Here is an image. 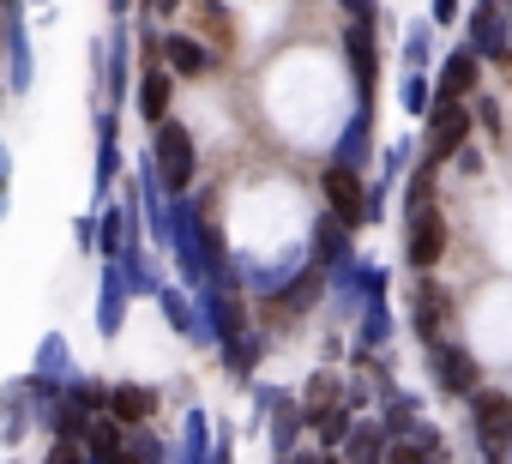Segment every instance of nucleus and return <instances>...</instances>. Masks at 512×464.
Here are the masks:
<instances>
[{
  "mask_svg": "<svg viewBox=\"0 0 512 464\" xmlns=\"http://www.w3.org/2000/svg\"><path fill=\"white\" fill-rule=\"evenodd\" d=\"M326 199H332V211H338L344 223H362V217H368V205H362V181H356L344 163L326 169Z\"/></svg>",
  "mask_w": 512,
  "mask_h": 464,
  "instance_id": "obj_5",
  "label": "nucleus"
},
{
  "mask_svg": "<svg viewBox=\"0 0 512 464\" xmlns=\"http://www.w3.org/2000/svg\"><path fill=\"white\" fill-rule=\"evenodd\" d=\"M91 446H97V452H121V422H97Z\"/></svg>",
  "mask_w": 512,
  "mask_h": 464,
  "instance_id": "obj_16",
  "label": "nucleus"
},
{
  "mask_svg": "<svg viewBox=\"0 0 512 464\" xmlns=\"http://www.w3.org/2000/svg\"><path fill=\"white\" fill-rule=\"evenodd\" d=\"M476 91V61L470 55H452L446 73H440V103H464Z\"/></svg>",
  "mask_w": 512,
  "mask_h": 464,
  "instance_id": "obj_8",
  "label": "nucleus"
},
{
  "mask_svg": "<svg viewBox=\"0 0 512 464\" xmlns=\"http://www.w3.org/2000/svg\"><path fill=\"white\" fill-rule=\"evenodd\" d=\"M440 320H446V296H434V284H422V290H416V326L434 338V332H440Z\"/></svg>",
  "mask_w": 512,
  "mask_h": 464,
  "instance_id": "obj_12",
  "label": "nucleus"
},
{
  "mask_svg": "<svg viewBox=\"0 0 512 464\" xmlns=\"http://www.w3.org/2000/svg\"><path fill=\"white\" fill-rule=\"evenodd\" d=\"M109 410H115L121 428H127V422H145V416L157 410V392H145V386H121V392L109 398Z\"/></svg>",
  "mask_w": 512,
  "mask_h": 464,
  "instance_id": "obj_11",
  "label": "nucleus"
},
{
  "mask_svg": "<svg viewBox=\"0 0 512 464\" xmlns=\"http://www.w3.org/2000/svg\"><path fill=\"white\" fill-rule=\"evenodd\" d=\"M145 7H157V0H145Z\"/></svg>",
  "mask_w": 512,
  "mask_h": 464,
  "instance_id": "obj_26",
  "label": "nucleus"
},
{
  "mask_svg": "<svg viewBox=\"0 0 512 464\" xmlns=\"http://www.w3.org/2000/svg\"><path fill=\"white\" fill-rule=\"evenodd\" d=\"M452 13H458V0H434V19H440V25H446Z\"/></svg>",
  "mask_w": 512,
  "mask_h": 464,
  "instance_id": "obj_22",
  "label": "nucleus"
},
{
  "mask_svg": "<svg viewBox=\"0 0 512 464\" xmlns=\"http://www.w3.org/2000/svg\"><path fill=\"white\" fill-rule=\"evenodd\" d=\"M199 25H205V37H211L217 49H229V43H235V31H229V13L217 7V0H199Z\"/></svg>",
  "mask_w": 512,
  "mask_h": 464,
  "instance_id": "obj_13",
  "label": "nucleus"
},
{
  "mask_svg": "<svg viewBox=\"0 0 512 464\" xmlns=\"http://www.w3.org/2000/svg\"><path fill=\"white\" fill-rule=\"evenodd\" d=\"M308 398H314V410H320V404H332V398H338V386H332V374H320V380H314V392H308Z\"/></svg>",
  "mask_w": 512,
  "mask_h": 464,
  "instance_id": "obj_18",
  "label": "nucleus"
},
{
  "mask_svg": "<svg viewBox=\"0 0 512 464\" xmlns=\"http://www.w3.org/2000/svg\"><path fill=\"white\" fill-rule=\"evenodd\" d=\"M410 266L416 272H434L440 266V254H446V217L434 211V205H422V211H410Z\"/></svg>",
  "mask_w": 512,
  "mask_h": 464,
  "instance_id": "obj_1",
  "label": "nucleus"
},
{
  "mask_svg": "<svg viewBox=\"0 0 512 464\" xmlns=\"http://www.w3.org/2000/svg\"><path fill=\"white\" fill-rule=\"evenodd\" d=\"M464 133H470L464 103H440V109H434V121H428V157H452V151L464 145Z\"/></svg>",
  "mask_w": 512,
  "mask_h": 464,
  "instance_id": "obj_3",
  "label": "nucleus"
},
{
  "mask_svg": "<svg viewBox=\"0 0 512 464\" xmlns=\"http://www.w3.org/2000/svg\"><path fill=\"white\" fill-rule=\"evenodd\" d=\"M157 169H163L169 187H187L193 181V133L187 127H175V121L157 127Z\"/></svg>",
  "mask_w": 512,
  "mask_h": 464,
  "instance_id": "obj_2",
  "label": "nucleus"
},
{
  "mask_svg": "<svg viewBox=\"0 0 512 464\" xmlns=\"http://www.w3.org/2000/svg\"><path fill=\"white\" fill-rule=\"evenodd\" d=\"M476 428H482L488 458H500V452H506V434H512V404H506L500 392H482V398H476Z\"/></svg>",
  "mask_w": 512,
  "mask_h": 464,
  "instance_id": "obj_4",
  "label": "nucleus"
},
{
  "mask_svg": "<svg viewBox=\"0 0 512 464\" xmlns=\"http://www.w3.org/2000/svg\"><path fill=\"white\" fill-rule=\"evenodd\" d=\"M49 464H79V452H73V446H55V452H49Z\"/></svg>",
  "mask_w": 512,
  "mask_h": 464,
  "instance_id": "obj_21",
  "label": "nucleus"
},
{
  "mask_svg": "<svg viewBox=\"0 0 512 464\" xmlns=\"http://www.w3.org/2000/svg\"><path fill=\"white\" fill-rule=\"evenodd\" d=\"M434 374L446 392H476V356L470 350H434Z\"/></svg>",
  "mask_w": 512,
  "mask_h": 464,
  "instance_id": "obj_6",
  "label": "nucleus"
},
{
  "mask_svg": "<svg viewBox=\"0 0 512 464\" xmlns=\"http://www.w3.org/2000/svg\"><path fill=\"white\" fill-rule=\"evenodd\" d=\"M470 43H476V49H506V43H500V13H494V7H476V19H470Z\"/></svg>",
  "mask_w": 512,
  "mask_h": 464,
  "instance_id": "obj_14",
  "label": "nucleus"
},
{
  "mask_svg": "<svg viewBox=\"0 0 512 464\" xmlns=\"http://www.w3.org/2000/svg\"><path fill=\"white\" fill-rule=\"evenodd\" d=\"M175 7H181V0H157V13H175Z\"/></svg>",
  "mask_w": 512,
  "mask_h": 464,
  "instance_id": "obj_24",
  "label": "nucleus"
},
{
  "mask_svg": "<svg viewBox=\"0 0 512 464\" xmlns=\"http://www.w3.org/2000/svg\"><path fill=\"white\" fill-rule=\"evenodd\" d=\"M344 49H350V61H356V85H362V97H368V91H374V37H368V25H350Z\"/></svg>",
  "mask_w": 512,
  "mask_h": 464,
  "instance_id": "obj_9",
  "label": "nucleus"
},
{
  "mask_svg": "<svg viewBox=\"0 0 512 464\" xmlns=\"http://www.w3.org/2000/svg\"><path fill=\"white\" fill-rule=\"evenodd\" d=\"M139 115L145 121H163L169 115V73L145 67V79H139Z\"/></svg>",
  "mask_w": 512,
  "mask_h": 464,
  "instance_id": "obj_10",
  "label": "nucleus"
},
{
  "mask_svg": "<svg viewBox=\"0 0 512 464\" xmlns=\"http://www.w3.org/2000/svg\"><path fill=\"white\" fill-rule=\"evenodd\" d=\"M163 55H169V73H181V79H199L211 67V55L199 49V37H163Z\"/></svg>",
  "mask_w": 512,
  "mask_h": 464,
  "instance_id": "obj_7",
  "label": "nucleus"
},
{
  "mask_svg": "<svg viewBox=\"0 0 512 464\" xmlns=\"http://www.w3.org/2000/svg\"><path fill=\"white\" fill-rule=\"evenodd\" d=\"M0 31H7V19H0Z\"/></svg>",
  "mask_w": 512,
  "mask_h": 464,
  "instance_id": "obj_25",
  "label": "nucleus"
},
{
  "mask_svg": "<svg viewBox=\"0 0 512 464\" xmlns=\"http://www.w3.org/2000/svg\"><path fill=\"white\" fill-rule=\"evenodd\" d=\"M344 7L356 13V25H368V19H374V0H344Z\"/></svg>",
  "mask_w": 512,
  "mask_h": 464,
  "instance_id": "obj_20",
  "label": "nucleus"
},
{
  "mask_svg": "<svg viewBox=\"0 0 512 464\" xmlns=\"http://www.w3.org/2000/svg\"><path fill=\"white\" fill-rule=\"evenodd\" d=\"M314 428H320V440H344V434H350V416H344L338 404H320V410H314Z\"/></svg>",
  "mask_w": 512,
  "mask_h": 464,
  "instance_id": "obj_15",
  "label": "nucleus"
},
{
  "mask_svg": "<svg viewBox=\"0 0 512 464\" xmlns=\"http://www.w3.org/2000/svg\"><path fill=\"white\" fill-rule=\"evenodd\" d=\"M386 464H428V452H422V446H392Z\"/></svg>",
  "mask_w": 512,
  "mask_h": 464,
  "instance_id": "obj_19",
  "label": "nucleus"
},
{
  "mask_svg": "<svg viewBox=\"0 0 512 464\" xmlns=\"http://www.w3.org/2000/svg\"><path fill=\"white\" fill-rule=\"evenodd\" d=\"M350 458H356V464H380V440H374V434H356V440H350Z\"/></svg>",
  "mask_w": 512,
  "mask_h": 464,
  "instance_id": "obj_17",
  "label": "nucleus"
},
{
  "mask_svg": "<svg viewBox=\"0 0 512 464\" xmlns=\"http://www.w3.org/2000/svg\"><path fill=\"white\" fill-rule=\"evenodd\" d=\"M109 464H139V458H127V452H109Z\"/></svg>",
  "mask_w": 512,
  "mask_h": 464,
  "instance_id": "obj_23",
  "label": "nucleus"
}]
</instances>
